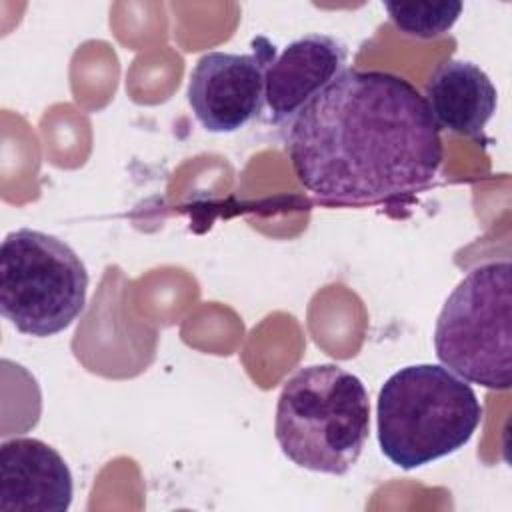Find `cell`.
<instances>
[{
	"instance_id": "cell-2",
	"label": "cell",
	"mask_w": 512,
	"mask_h": 512,
	"mask_svg": "<svg viewBox=\"0 0 512 512\" xmlns=\"http://www.w3.org/2000/svg\"><path fill=\"white\" fill-rule=\"evenodd\" d=\"M480 422L482 404L474 388L442 364L404 366L378 392V444L402 470L458 452Z\"/></svg>"
},
{
	"instance_id": "cell-7",
	"label": "cell",
	"mask_w": 512,
	"mask_h": 512,
	"mask_svg": "<svg viewBox=\"0 0 512 512\" xmlns=\"http://www.w3.org/2000/svg\"><path fill=\"white\" fill-rule=\"evenodd\" d=\"M348 50L330 34H306L292 40L266 68L264 102L272 124H290L296 114L346 70Z\"/></svg>"
},
{
	"instance_id": "cell-9",
	"label": "cell",
	"mask_w": 512,
	"mask_h": 512,
	"mask_svg": "<svg viewBox=\"0 0 512 512\" xmlns=\"http://www.w3.org/2000/svg\"><path fill=\"white\" fill-rule=\"evenodd\" d=\"M424 102L438 130L486 142L484 128L496 112L498 92L478 64L448 58L426 80Z\"/></svg>"
},
{
	"instance_id": "cell-4",
	"label": "cell",
	"mask_w": 512,
	"mask_h": 512,
	"mask_svg": "<svg viewBox=\"0 0 512 512\" xmlns=\"http://www.w3.org/2000/svg\"><path fill=\"white\" fill-rule=\"evenodd\" d=\"M510 322V260L478 264L456 284L436 318V356L466 382L508 390L512 384Z\"/></svg>"
},
{
	"instance_id": "cell-1",
	"label": "cell",
	"mask_w": 512,
	"mask_h": 512,
	"mask_svg": "<svg viewBox=\"0 0 512 512\" xmlns=\"http://www.w3.org/2000/svg\"><path fill=\"white\" fill-rule=\"evenodd\" d=\"M298 184L328 206L408 200L428 188L444 144L424 96L404 76L342 70L288 124Z\"/></svg>"
},
{
	"instance_id": "cell-10",
	"label": "cell",
	"mask_w": 512,
	"mask_h": 512,
	"mask_svg": "<svg viewBox=\"0 0 512 512\" xmlns=\"http://www.w3.org/2000/svg\"><path fill=\"white\" fill-rule=\"evenodd\" d=\"M462 2H384L392 24L412 38H436L448 32L462 14Z\"/></svg>"
},
{
	"instance_id": "cell-5",
	"label": "cell",
	"mask_w": 512,
	"mask_h": 512,
	"mask_svg": "<svg viewBox=\"0 0 512 512\" xmlns=\"http://www.w3.org/2000/svg\"><path fill=\"white\" fill-rule=\"evenodd\" d=\"M88 270L58 236L18 228L0 246V312L22 334L54 336L86 308Z\"/></svg>"
},
{
	"instance_id": "cell-3",
	"label": "cell",
	"mask_w": 512,
	"mask_h": 512,
	"mask_svg": "<svg viewBox=\"0 0 512 512\" xmlns=\"http://www.w3.org/2000/svg\"><path fill=\"white\" fill-rule=\"evenodd\" d=\"M368 432V390L356 374L338 364H312L284 382L274 436L296 466L342 476L358 462Z\"/></svg>"
},
{
	"instance_id": "cell-8",
	"label": "cell",
	"mask_w": 512,
	"mask_h": 512,
	"mask_svg": "<svg viewBox=\"0 0 512 512\" xmlns=\"http://www.w3.org/2000/svg\"><path fill=\"white\" fill-rule=\"evenodd\" d=\"M72 494V472L50 444L30 436L0 444L2 512H66Z\"/></svg>"
},
{
	"instance_id": "cell-6",
	"label": "cell",
	"mask_w": 512,
	"mask_h": 512,
	"mask_svg": "<svg viewBox=\"0 0 512 512\" xmlns=\"http://www.w3.org/2000/svg\"><path fill=\"white\" fill-rule=\"evenodd\" d=\"M276 46L258 36L248 54L212 50L202 54L190 70L186 98L202 128L230 134L254 120L264 102L266 68Z\"/></svg>"
}]
</instances>
